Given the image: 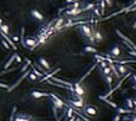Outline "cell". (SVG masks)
<instances>
[{
	"mask_svg": "<svg viewBox=\"0 0 136 121\" xmlns=\"http://www.w3.org/2000/svg\"><path fill=\"white\" fill-rule=\"evenodd\" d=\"M76 99H72V100H68V103L69 106L76 108V109H83L85 107V101L83 99V96H78L75 94Z\"/></svg>",
	"mask_w": 136,
	"mask_h": 121,
	"instance_id": "obj_1",
	"label": "cell"
},
{
	"mask_svg": "<svg viewBox=\"0 0 136 121\" xmlns=\"http://www.w3.org/2000/svg\"><path fill=\"white\" fill-rule=\"evenodd\" d=\"M49 97L51 99V102H52V104H53V107H56L57 109H63V107H65V106H66V103H65V102H63V100H62V99H59L56 94L49 93Z\"/></svg>",
	"mask_w": 136,
	"mask_h": 121,
	"instance_id": "obj_2",
	"label": "cell"
},
{
	"mask_svg": "<svg viewBox=\"0 0 136 121\" xmlns=\"http://www.w3.org/2000/svg\"><path fill=\"white\" fill-rule=\"evenodd\" d=\"M82 112H83L85 115H88V116H92V118L98 114L97 108H96L95 106H92V104H85V107L82 109Z\"/></svg>",
	"mask_w": 136,
	"mask_h": 121,
	"instance_id": "obj_3",
	"label": "cell"
},
{
	"mask_svg": "<svg viewBox=\"0 0 136 121\" xmlns=\"http://www.w3.org/2000/svg\"><path fill=\"white\" fill-rule=\"evenodd\" d=\"M79 31L82 32V35L84 36V37L94 41V38H92V30L90 29V26H88V25H81L79 26Z\"/></svg>",
	"mask_w": 136,
	"mask_h": 121,
	"instance_id": "obj_4",
	"label": "cell"
},
{
	"mask_svg": "<svg viewBox=\"0 0 136 121\" xmlns=\"http://www.w3.org/2000/svg\"><path fill=\"white\" fill-rule=\"evenodd\" d=\"M31 73V71H30V70H25V71H24V75H23V76H21V77H19V78H18V81H17V82H16V83H14V84H13V86H11V87H8V88H7V93H11V91H12V90H14V89H16V88H17V87L18 86H19V84H20V83H21V81H23V80H25V77H27V76H28V74H30Z\"/></svg>",
	"mask_w": 136,
	"mask_h": 121,
	"instance_id": "obj_5",
	"label": "cell"
},
{
	"mask_svg": "<svg viewBox=\"0 0 136 121\" xmlns=\"http://www.w3.org/2000/svg\"><path fill=\"white\" fill-rule=\"evenodd\" d=\"M108 56L109 57H111V58H117L121 56V49H119L118 45H115V46H112L108 52Z\"/></svg>",
	"mask_w": 136,
	"mask_h": 121,
	"instance_id": "obj_6",
	"label": "cell"
},
{
	"mask_svg": "<svg viewBox=\"0 0 136 121\" xmlns=\"http://www.w3.org/2000/svg\"><path fill=\"white\" fill-rule=\"evenodd\" d=\"M38 42L36 41V39L33 38H26L24 39V44H23V46H25V48H28L31 49V50H33L36 46H38Z\"/></svg>",
	"mask_w": 136,
	"mask_h": 121,
	"instance_id": "obj_7",
	"label": "cell"
},
{
	"mask_svg": "<svg viewBox=\"0 0 136 121\" xmlns=\"http://www.w3.org/2000/svg\"><path fill=\"white\" fill-rule=\"evenodd\" d=\"M73 94L78 95V96H84L85 95V90H84V88L82 87V83L77 82L73 84Z\"/></svg>",
	"mask_w": 136,
	"mask_h": 121,
	"instance_id": "obj_8",
	"label": "cell"
},
{
	"mask_svg": "<svg viewBox=\"0 0 136 121\" xmlns=\"http://www.w3.org/2000/svg\"><path fill=\"white\" fill-rule=\"evenodd\" d=\"M31 96L34 97V99H40V97H49V93H45V91H37V90H33V91H31Z\"/></svg>",
	"mask_w": 136,
	"mask_h": 121,
	"instance_id": "obj_9",
	"label": "cell"
},
{
	"mask_svg": "<svg viewBox=\"0 0 136 121\" xmlns=\"http://www.w3.org/2000/svg\"><path fill=\"white\" fill-rule=\"evenodd\" d=\"M31 16H32L34 19H37V20H39V21L44 20V16H43L38 10H31Z\"/></svg>",
	"mask_w": 136,
	"mask_h": 121,
	"instance_id": "obj_10",
	"label": "cell"
},
{
	"mask_svg": "<svg viewBox=\"0 0 136 121\" xmlns=\"http://www.w3.org/2000/svg\"><path fill=\"white\" fill-rule=\"evenodd\" d=\"M38 62H39V64H40L43 68H44L45 70H50L51 69V65H50V63L48 62V59L44 58V57H40V58L38 59Z\"/></svg>",
	"mask_w": 136,
	"mask_h": 121,
	"instance_id": "obj_11",
	"label": "cell"
},
{
	"mask_svg": "<svg viewBox=\"0 0 136 121\" xmlns=\"http://www.w3.org/2000/svg\"><path fill=\"white\" fill-rule=\"evenodd\" d=\"M117 71H118L119 76L122 77V76H124V75L128 73V69L124 66V64H118V65H117Z\"/></svg>",
	"mask_w": 136,
	"mask_h": 121,
	"instance_id": "obj_12",
	"label": "cell"
},
{
	"mask_svg": "<svg viewBox=\"0 0 136 121\" xmlns=\"http://www.w3.org/2000/svg\"><path fill=\"white\" fill-rule=\"evenodd\" d=\"M124 106H126L127 109H134V104H133V100L129 99V97H127L126 100H124Z\"/></svg>",
	"mask_w": 136,
	"mask_h": 121,
	"instance_id": "obj_13",
	"label": "cell"
},
{
	"mask_svg": "<svg viewBox=\"0 0 136 121\" xmlns=\"http://www.w3.org/2000/svg\"><path fill=\"white\" fill-rule=\"evenodd\" d=\"M92 38H94L95 42H101L103 39V36L101 35L99 31H95V32H92Z\"/></svg>",
	"mask_w": 136,
	"mask_h": 121,
	"instance_id": "obj_14",
	"label": "cell"
},
{
	"mask_svg": "<svg viewBox=\"0 0 136 121\" xmlns=\"http://www.w3.org/2000/svg\"><path fill=\"white\" fill-rule=\"evenodd\" d=\"M79 13H82V8H71L70 11L66 12L68 16H77V14H79Z\"/></svg>",
	"mask_w": 136,
	"mask_h": 121,
	"instance_id": "obj_15",
	"label": "cell"
},
{
	"mask_svg": "<svg viewBox=\"0 0 136 121\" xmlns=\"http://www.w3.org/2000/svg\"><path fill=\"white\" fill-rule=\"evenodd\" d=\"M63 25H64V19L63 18H61V19H58V21L56 23V25L53 26V31H56V30H59L61 28H63Z\"/></svg>",
	"mask_w": 136,
	"mask_h": 121,
	"instance_id": "obj_16",
	"label": "cell"
},
{
	"mask_svg": "<svg viewBox=\"0 0 136 121\" xmlns=\"http://www.w3.org/2000/svg\"><path fill=\"white\" fill-rule=\"evenodd\" d=\"M14 59H16V53H14V55L12 56V57H11V58L8 59V61H7L6 64L4 65V70H7V69H8V68H10V66L12 65V63L14 62Z\"/></svg>",
	"mask_w": 136,
	"mask_h": 121,
	"instance_id": "obj_17",
	"label": "cell"
},
{
	"mask_svg": "<svg viewBox=\"0 0 136 121\" xmlns=\"http://www.w3.org/2000/svg\"><path fill=\"white\" fill-rule=\"evenodd\" d=\"M99 99H101V100H103V101H104V102H105V103L110 104V106H111L112 108H117V104H116V103H114V102H111V101L109 100L108 97H105V96H99Z\"/></svg>",
	"mask_w": 136,
	"mask_h": 121,
	"instance_id": "obj_18",
	"label": "cell"
},
{
	"mask_svg": "<svg viewBox=\"0 0 136 121\" xmlns=\"http://www.w3.org/2000/svg\"><path fill=\"white\" fill-rule=\"evenodd\" d=\"M52 82H61V84H64V86L73 87V83H72V82H66V81L59 80V78H53V80H52Z\"/></svg>",
	"mask_w": 136,
	"mask_h": 121,
	"instance_id": "obj_19",
	"label": "cell"
},
{
	"mask_svg": "<svg viewBox=\"0 0 136 121\" xmlns=\"http://www.w3.org/2000/svg\"><path fill=\"white\" fill-rule=\"evenodd\" d=\"M101 73H102L103 76H105V75H112V73H111V68H110V66H105V68L101 69Z\"/></svg>",
	"mask_w": 136,
	"mask_h": 121,
	"instance_id": "obj_20",
	"label": "cell"
},
{
	"mask_svg": "<svg viewBox=\"0 0 136 121\" xmlns=\"http://www.w3.org/2000/svg\"><path fill=\"white\" fill-rule=\"evenodd\" d=\"M73 109H72V107L70 106V107H68V109H66V116H65V121H66V119H70L73 116Z\"/></svg>",
	"mask_w": 136,
	"mask_h": 121,
	"instance_id": "obj_21",
	"label": "cell"
},
{
	"mask_svg": "<svg viewBox=\"0 0 136 121\" xmlns=\"http://www.w3.org/2000/svg\"><path fill=\"white\" fill-rule=\"evenodd\" d=\"M0 31L4 32L5 35H10V28H8V25H0Z\"/></svg>",
	"mask_w": 136,
	"mask_h": 121,
	"instance_id": "obj_22",
	"label": "cell"
},
{
	"mask_svg": "<svg viewBox=\"0 0 136 121\" xmlns=\"http://www.w3.org/2000/svg\"><path fill=\"white\" fill-rule=\"evenodd\" d=\"M85 52H91V53H97V49L94 48V46H90V45H86L84 48Z\"/></svg>",
	"mask_w": 136,
	"mask_h": 121,
	"instance_id": "obj_23",
	"label": "cell"
},
{
	"mask_svg": "<svg viewBox=\"0 0 136 121\" xmlns=\"http://www.w3.org/2000/svg\"><path fill=\"white\" fill-rule=\"evenodd\" d=\"M116 109H117L118 114H130V113H133L131 109H124V108H116Z\"/></svg>",
	"mask_w": 136,
	"mask_h": 121,
	"instance_id": "obj_24",
	"label": "cell"
},
{
	"mask_svg": "<svg viewBox=\"0 0 136 121\" xmlns=\"http://www.w3.org/2000/svg\"><path fill=\"white\" fill-rule=\"evenodd\" d=\"M59 70H61V69H57V70H56V71H53V73H51V74H49V75H46V76H44V77H43V78H41L40 81H41V82H45V81H49V80H50V78H51L52 76H53L54 74H56V73H58Z\"/></svg>",
	"mask_w": 136,
	"mask_h": 121,
	"instance_id": "obj_25",
	"label": "cell"
},
{
	"mask_svg": "<svg viewBox=\"0 0 136 121\" xmlns=\"http://www.w3.org/2000/svg\"><path fill=\"white\" fill-rule=\"evenodd\" d=\"M32 73H33L34 75H36V76L38 77V78H41V77H43V75H44V74H43V73H40L39 70H37V69H36L34 66H33V68H32Z\"/></svg>",
	"mask_w": 136,
	"mask_h": 121,
	"instance_id": "obj_26",
	"label": "cell"
},
{
	"mask_svg": "<svg viewBox=\"0 0 136 121\" xmlns=\"http://www.w3.org/2000/svg\"><path fill=\"white\" fill-rule=\"evenodd\" d=\"M103 78L107 81V83H108L109 87H111V84H112V77H111V75H105V76H103Z\"/></svg>",
	"mask_w": 136,
	"mask_h": 121,
	"instance_id": "obj_27",
	"label": "cell"
},
{
	"mask_svg": "<svg viewBox=\"0 0 136 121\" xmlns=\"http://www.w3.org/2000/svg\"><path fill=\"white\" fill-rule=\"evenodd\" d=\"M94 7H95V4H88L85 7L82 8V12H84V11H89V10H94Z\"/></svg>",
	"mask_w": 136,
	"mask_h": 121,
	"instance_id": "obj_28",
	"label": "cell"
},
{
	"mask_svg": "<svg viewBox=\"0 0 136 121\" xmlns=\"http://www.w3.org/2000/svg\"><path fill=\"white\" fill-rule=\"evenodd\" d=\"M17 113V106H14L12 108V113H11V116H10V121H14V115Z\"/></svg>",
	"mask_w": 136,
	"mask_h": 121,
	"instance_id": "obj_29",
	"label": "cell"
},
{
	"mask_svg": "<svg viewBox=\"0 0 136 121\" xmlns=\"http://www.w3.org/2000/svg\"><path fill=\"white\" fill-rule=\"evenodd\" d=\"M99 5H101V12H102V14H104V12H105V3H104V0H101V3H99Z\"/></svg>",
	"mask_w": 136,
	"mask_h": 121,
	"instance_id": "obj_30",
	"label": "cell"
},
{
	"mask_svg": "<svg viewBox=\"0 0 136 121\" xmlns=\"http://www.w3.org/2000/svg\"><path fill=\"white\" fill-rule=\"evenodd\" d=\"M28 80H30V81H37V80H38V77L36 76V75H34L32 71H31V73L28 74Z\"/></svg>",
	"mask_w": 136,
	"mask_h": 121,
	"instance_id": "obj_31",
	"label": "cell"
},
{
	"mask_svg": "<svg viewBox=\"0 0 136 121\" xmlns=\"http://www.w3.org/2000/svg\"><path fill=\"white\" fill-rule=\"evenodd\" d=\"M1 44L4 45V48L6 49V50H8V49H10V44H8V43H7L5 39H1Z\"/></svg>",
	"mask_w": 136,
	"mask_h": 121,
	"instance_id": "obj_32",
	"label": "cell"
},
{
	"mask_svg": "<svg viewBox=\"0 0 136 121\" xmlns=\"http://www.w3.org/2000/svg\"><path fill=\"white\" fill-rule=\"evenodd\" d=\"M104 3H105V5H107V6H109V7H111L112 5H114L112 0H104Z\"/></svg>",
	"mask_w": 136,
	"mask_h": 121,
	"instance_id": "obj_33",
	"label": "cell"
},
{
	"mask_svg": "<svg viewBox=\"0 0 136 121\" xmlns=\"http://www.w3.org/2000/svg\"><path fill=\"white\" fill-rule=\"evenodd\" d=\"M119 120H121V114H118V113H117V114H116L115 116H114L112 121H119Z\"/></svg>",
	"mask_w": 136,
	"mask_h": 121,
	"instance_id": "obj_34",
	"label": "cell"
},
{
	"mask_svg": "<svg viewBox=\"0 0 136 121\" xmlns=\"http://www.w3.org/2000/svg\"><path fill=\"white\" fill-rule=\"evenodd\" d=\"M14 61L17 63H21V57L18 55V53H16V59H14Z\"/></svg>",
	"mask_w": 136,
	"mask_h": 121,
	"instance_id": "obj_35",
	"label": "cell"
},
{
	"mask_svg": "<svg viewBox=\"0 0 136 121\" xmlns=\"http://www.w3.org/2000/svg\"><path fill=\"white\" fill-rule=\"evenodd\" d=\"M94 11H95V14L96 16H97V17H101V13H99V11H98V8H97V7H94Z\"/></svg>",
	"mask_w": 136,
	"mask_h": 121,
	"instance_id": "obj_36",
	"label": "cell"
},
{
	"mask_svg": "<svg viewBox=\"0 0 136 121\" xmlns=\"http://www.w3.org/2000/svg\"><path fill=\"white\" fill-rule=\"evenodd\" d=\"M19 39H20V38H19V37H18L17 35H16V36H13V37H12V41H13L14 43H17V42H19Z\"/></svg>",
	"mask_w": 136,
	"mask_h": 121,
	"instance_id": "obj_37",
	"label": "cell"
},
{
	"mask_svg": "<svg viewBox=\"0 0 136 121\" xmlns=\"http://www.w3.org/2000/svg\"><path fill=\"white\" fill-rule=\"evenodd\" d=\"M52 109H53V115H54V118H57V108L52 106Z\"/></svg>",
	"mask_w": 136,
	"mask_h": 121,
	"instance_id": "obj_38",
	"label": "cell"
},
{
	"mask_svg": "<svg viewBox=\"0 0 136 121\" xmlns=\"http://www.w3.org/2000/svg\"><path fill=\"white\" fill-rule=\"evenodd\" d=\"M133 100V104H134V109H136V97H134V99H131Z\"/></svg>",
	"mask_w": 136,
	"mask_h": 121,
	"instance_id": "obj_39",
	"label": "cell"
},
{
	"mask_svg": "<svg viewBox=\"0 0 136 121\" xmlns=\"http://www.w3.org/2000/svg\"><path fill=\"white\" fill-rule=\"evenodd\" d=\"M131 81H133V82L136 84V74H135V75H133V77H131Z\"/></svg>",
	"mask_w": 136,
	"mask_h": 121,
	"instance_id": "obj_40",
	"label": "cell"
},
{
	"mask_svg": "<svg viewBox=\"0 0 136 121\" xmlns=\"http://www.w3.org/2000/svg\"><path fill=\"white\" fill-rule=\"evenodd\" d=\"M75 120H76V116H75V115H73L72 118H70V119H66V121H75Z\"/></svg>",
	"mask_w": 136,
	"mask_h": 121,
	"instance_id": "obj_41",
	"label": "cell"
},
{
	"mask_svg": "<svg viewBox=\"0 0 136 121\" xmlns=\"http://www.w3.org/2000/svg\"><path fill=\"white\" fill-rule=\"evenodd\" d=\"M65 3L66 4H72L73 3V0H65Z\"/></svg>",
	"mask_w": 136,
	"mask_h": 121,
	"instance_id": "obj_42",
	"label": "cell"
},
{
	"mask_svg": "<svg viewBox=\"0 0 136 121\" xmlns=\"http://www.w3.org/2000/svg\"><path fill=\"white\" fill-rule=\"evenodd\" d=\"M130 121H136V116H134L133 119H130Z\"/></svg>",
	"mask_w": 136,
	"mask_h": 121,
	"instance_id": "obj_43",
	"label": "cell"
},
{
	"mask_svg": "<svg viewBox=\"0 0 136 121\" xmlns=\"http://www.w3.org/2000/svg\"><path fill=\"white\" fill-rule=\"evenodd\" d=\"M3 24H4V21H3V19L0 18V25H3Z\"/></svg>",
	"mask_w": 136,
	"mask_h": 121,
	"instance_id": "obj_44",
	"label": "cell"
},
{
	"mask_svg": "<svg viewBox=\"0 0 136 121\" xmlns=\"http://www.w3.org/2000/svg\"><path fill=\"white\" fill-rule=\"evenodd\" d=\"M73 1H79V0H73Z\"/></svg>",
	"mask_w": 136,
	"mask_h": 121,
	"instance_id": "obj_45",
	"label": "cell"
}]
</instances>
